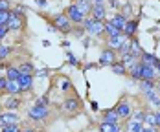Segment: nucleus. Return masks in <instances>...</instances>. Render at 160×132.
Returning <instances> with one entry per match:
<instances>
[{
    "instance_id": "f257e3e1",
    "label": "nucleus",
    "mask_w": 160,
    "mask_h": 132,
    "mask_svg": "<svg viewBox=\"0 0 160 132\" xmlns=\"http://www.w3.org/2000/svg\"><path fill=\"white\" fill-rule=\"evenodd\" d=\"M81 26L85 28V31H87L88 37H101V35H105V22L94 20L92 16H85Z\"/></svg>"
},
{
    "instance_id": "f03ea898",
    "label": "nucleus",
    "mask_w": 160,
    "mask_h": 132,
    "mask_svg": "<svg viewBox=\"0 0 160 132\" xmlns=\"http://www.w3.org/2000/svg\"><path fill=\"white\" fill-rule=\"evenodd\" d=\"M24 24H26V15H22V13H17L15 9H11V16H9L8 24H6L8 31H9V33L20 31V30L24 28Z\"/></svg>"
},
{
    "instance_id": "7ed1b4c3",
    "label": "nucleus",
    "mask_w": 160,
    "mask_h": 132,
    "mask_svg": "<svg viewBox=\"0 0 160 132\" xmlns=\"http://www.w3.org/2000/svg\"><path fill=\"white\" fill-rule=\"evenodd\" d=\"M50 22H52L61 33H64V35H70V33H72V28H74V26H72V22L66 18L64 13H55V15L52 16Z\"/></svg>"
},
{
    "instance_id": "20e7f679",
    "label": "nucleus",
    "mask_w": 160,
    "mask_h": 132,
    "mask_svg": "<svg viewBox=\"0 0 160 132\" xmlns=\"http://www.w3.org/2000/svg\"><path fill=\"white\" fill-rule=\"evenodd\" d=\"M48 116H50V108H46V106L32 105V106L28 108V117H30L32 121H37V123H41V121L48 119Z\"/></svg>"
},
{
    "instance_id": "39448f33",
    "label": "nucleus",
    "mask_w": 160,
    "mask_h": 132,
    "mask_svg": "<svg viewBox=\"0 0 160 132\" xmlns=\"http://www.w3.org/2000/svg\"><path fill=\"white\" fill-rule=\"evenodd\" d=\"M64 15H66V18L72 22V26H81V24H83V20H85V15H83L79 9H78V6H76V4L66 6Z\"/></svg>"
},
{
    "instance_id": "423d86ee",
    "label": "nucleus",
    "mask_w": 160,
    "mask_h": 132,
    "mask_svg": "<svg viewBox=\"0 0 160 132\" xmlns=\"http://www.w3.org/2000/svg\"><path fill=\"white\" fill-rule=\"evenodd\" d=\"M116 61H118V53L111 48H103L101 53H99V63H98V66H109L111 68Z\"/></svg>"
},
{
    "instance_id": "0eeeda50",
    "label": "nucleus",
    "mask_w": 160,
    "mask_h": 132,
    "mask_svg": "<svg viewBox=\"0 0 160 132\" xmlns=\"http://www.w3.org/2000/svg\"><path fill=\"white\" fill-rule=\"evenodd\" d=\"M63 108H64L66 114H76V112H79V108H81L79 97H78V96H68L63 103Z\"/></svg>"
},
{
    "instance_id": "6e6552de",
    "label": "nucleus",
    "mask_w": 160,
    "mask_h": 132,
    "mask_svg": "<svg viewBox=\"0 0 160 132\" xmlns=\"http://www.w3.org/2000/svg\"><path fill=\"white\" fill-rule=\"evenodd\" d=\"M33 81H35V75H33V73H20V77L17 79L18 86H20V92H22V94L30 92L33 88Z\"/></svg>"
},
{
    "instance_id": "1a4fd4ad",
    "label": "nucleus",
    "mask_w": 160,
    "mask_h": 132,
    "mask_svg": "<svg viewBox=\"0 0 160 132\" xmlns=\"http://www.w3.org/2000/svg\"><path fill=\"white\" fill-rule=\"evenodd\" d=\"M138 22H140V16H136V18H129L127 24L123 26V37L125 39H132V37H136V31H138Z\"/></svg>"
},
{
    "instance_id": "9d476101",
    "label": "nucleus",
    "mask_w": 160,
    "mask_h": 132,
    "mask_svg": "<svg viewBox=\"0 0 160 132\" xmlns=\"http://www.w3.org/2000/svg\"><path fill=\"white\" fill-rule=\"evenodd\" d=\"M17 123H20V116L17 112H9V110L0 112V129L6 125H17Z\"/></svg>"
},
{
    "instance_id": "9b49d317",
    "label": "nucleus",
    "mask_w": 160,
    "mask_h": 132,
    "mask_svg": "<svg viewBox=\"0 0 160 132\" xmlns=\"http://www.w3.org/2000/svg\"><path fill=\"white\" fill-rule=\"evenodd\" d=\"M90 16H92L94 20L105 22V20H107V6H105V2H103V4H94V6H92V11H90Z\"/></svg>"
},
{
    "instance_id": "f8f14e48",
    "label": "nucleus",
    "mask_w": 160,
    "mask_h": 132,
    "mask_svg": "<svg viewBox=\"0 0 160 132\" xmlns=\"http://www.w3.org/2000/svg\"><path fill=\"white\" fill-rule=\"evenodd\" d=\"M120 116H118V112H116V108L112 106V108H105L103 112H101V121L103 123H114V125H118L120 123Z\"/></svg>"
},
{
    "instance_id": "ddd939ff",
    "label": "nucleus",
    "mask_w": 160,
    "mask_h": 132,
    "mask_svg": "<svg viewBox=\"0 0 160 132\" xmlns=\"http://www.w3.org/2000/svg\"><path fill=\"white\" fill-rule=\"evenodd\" d=\"M142 63V61H140ZM157 68L153 66H147L142 63V72H140V81H157Z\"/></svg>"
},
{
    "instance_id": "4468645a",
    "label": "nucleus",
    "mask_w": 160,
    "mask_h": 132,
    "mask_svg": "<svg viewBox=\"0 0 160 132\" xmlns=\"http://www.w3.org/2000/svg\"><path fill=\"white\" fill-rule=\"evenodd\" d=\"M114 108H116V112H118V116L122 119H127L129 116H131V112H132V106H131V103H129L127 99H122Z\"/></svg>"
},
{
    "instance_id": "2eb2a0df",
    "label": "nucleus",
    "mask_w": 160,
    "mask_h": 132,
    "mask_svg": "<svg viewBox=\"0 0 160 132\" xmlns=\"http://www.w3.org/2000/svg\"><path fill=\"white\" fill-rule=\"evenodd\" d=\"M20 105H22L20 96H8V99L4 101V108L9 110V112H17L20 108Z\"/></svg>"
},
{
    "instance_id": "dca6fc26",
    "label": "nucleus",
    "mask_w": 160,
    "mask_h": 132,
    "mask_svg": "<svg viewBox=\"0 0 160 132\" xmlns=\"http://www.w3.org/2000/svg\"><path fill=\"white\" fill-rule=\"evenodd\" d=\"M129 40H131V51H129V53H131V55H132V57H134L136 61H140V57H142V53H144L145 50L142 48V46H140V40H138L136 37L129 39Z\"/></svg>"
},
{
    "instance_id": "f3484780",
    "label": "nucleus",
    "mask_w": 160,
    "mask_h": 132,
    "mask_svg": "<svg viewBox=\"0 0 160 132\" xmlns=\"http://www.w3.org/2000/svg\"><path fill=\"white\" fill-rule=\"evenodd\" d=\"M107 20L111 22V24L114 26V28H118V30H123V26L127 24V18H125V16L122 15L120 11H116V13H114L112 16H109Z\"/></svg>"
},
{
    "instance_id": "a211bd4d",
    "label": "nucleus",
    "mask_w": 160,
    "mask_h": 132,
    "mask_svg": "<svg viewBox=\"0 0 160 132\" xmlns=\"http://www.w3.org/2000/svg\"><path fill=\"white\" fill-rule=\"evenodd\" d=\"M140 61L147 66H153V68H157L160 64V59L155 55V53H149V51H144L142 53V57H140Z\"/></svg>"
},
{
    "instance_id": "6ab92c4d",
    "label": "nucleus",
    "mask_w": 160,
    "mask_h": 132,
    "mask_svg": "<svg viewBox=\"0 0 160 132\" xmlns=\"http://www.w3.org/2000/svg\"><path fill=\"white\" fill-rule=\"evenodd\" d=\"M4 75H6V79H8V81H17V79L20 77V72H18V68H17V66L9 64V66H6Z\"/></svg>"
},
{
    "instance_id": "aec40b11",
    "label": "nucleus",
    "mask_w": 160,
    "mask_h": 132,
    "mask_svg": "<svg viewBox=\"0 0 160 132\" xmlns=\"http://www.w3.org/2000/svg\"><path fill=\"white\" fill-rule=\"evenodd\" d=\"M76 6H78V9H79L83 15L88 16V15H90V11H92L94 2H92V0H81V2H78V4H76Z\"/></svg>"
},
{
    "instance_id": "412c9836",
    "label": "nucleus",
    "mask_w": 160,
    "mask_h": 132,
    "mask_svg": "<svg viewBox=\"0 0 160 132\" xmlns=\"http://www.w3.org/2000/svg\"><path fill=\"white\" fill-rule=\"evenodd\" d=\"M125 40V37L122 35V37H107V48L114 50V51H118V48L122 46V42Z\"/></svg>"
},
{
    "instance_id": "4be33fe9",
    "label": "nucleus",
    "mask_w": 160,
    "mask_h": 132,
    "mask_svg": "<svg viewBox=\"0 0 160 132\" xmlns=\"http://www.w3.org/2000/svg\"><path fill=\"white\" fill-rule=\"evenodd\" d=\"M98 130L99 132H122V127H120V123L118 125H114V123H99V127H98Z\"/></svg>"
},
{
    "instance_id": "5701e85b",
    "label": "nucleus",
    "mask_w": 160,
    "mask_h": 132,
    "mask_svg": "<svg viewBox=\"0 0 160 132\" xmlns=\"http://www.w3.org/2000/svg\"><path fill=\"white\" fill-rule=\"evenodd\" d=\"M6 94H8V96H20L22 92H20L18 82L17 81H8V84H6Z\"/></svg>"
},
{
    "instance_id": "b1692460",
    "label": "nucleus",
    "mask_w": 160,
    "mask_h": 132,
    "mask_svg": "<svg viewBox=\"0 0 160 132\" xmlns=\"http://www.w3.org/2000/svg\"><path fill=\"white\" fill-rule=\"evenodd\" d=\"M105 35H107V37H122L123 31L118 30V28H114L109 20H105Z\"/></svg>"
},
{
    "instance_id": "393cba45",
    "label": "nucleus",
    "mask_w": 160,
    "mask_h": 132,
    "mask_svg": "<svg viewBox=\"0 0 160 132\" xmlns=\"http://www.w3.org/2000/svg\"><path fill=\"white\" fill-rule=\"evenodd\" d=\"M144 96H145V99H147L149 103H153L157 108H160V96L155 92V90H147V92H144Z\"/></svg>"
},
{
    "instance_id": "a878e982",
    "label": "nucleus",
    "mask_w": 160,
    "mask_h": 132,
    "mask_svg": "<svg viewBox=\"0 0 160 132\" xmlns=\"http://www.w3.org/2000/svg\"><path fill=\"white\" fill-rule=\"evenodd\" d=\"M17 68H18V72H20V73H33V72L37 70V68L33 66L32 61H22V63L17 66Z\"/></svg>"
},
{
    "instance_id": "bb28decb",
    "label": "nucleus",
    "mask_w": 160,
    "mask_h": 132,
    "mask_svg": "<svg viewBox=\"0 0 160 132\" xmlns=\"http://www.w3.org/2000/svg\"><path fill=\"white\" fill-rule=\"evenodd\" d=\"M144 129V123H140V121H134V119H127V132H142Z\"/></svg>"
},
{
    "instance_id": "cd10ccee",
    "label": "nucleus",
    "mask_w": 160,
    "mask_h": 132,
    "mask_svg": "<svg viewBox=\"0 0 160 132\" xmlns=\"http://www.w3.org/2000/svg\"><path fill=\"white\" fill-rule=\"evenodd\" d=\"M111 70L116 73V75H127V66L123 64L122 61H116V63L111 66Z\"/></svg>"
},
{
    "instance_id": "c85d7f7f",
    "label": "nucleus",
    "mask_w": 160,
    "mask_h": 132,
    "mask_svg": "<svg viewBox=\"0 0 160 132\" xmlns=\"http://www.w3.org/2000/svg\"><path fill=\"white\" fill-rule=\"evenodd\" d=\"M132 11H134V6H132L131 2H123V6H122V11H120V13L129 20V18H132Z\"/></svg>"
},
{
    "instance_id": "c756f323",
    "label": "nucleus",
    "mask_w": 160,
    "mask_h": 132,
    "mask_svg": "<svg viewBox=\"0 0 160 132\" xmlns=\"http://www.w3.org/2000/svg\"><path fill=\"white\" fill-rule=\"evenodd\" d=\"M13 51V46L11 44H0V61H6Z\"/></svg>"
},
{
    "instance_id": "7c9ffc66",
    "label": "nucleus",
    "mask_w": 160,
    "mask_h": 132,
    "mask_svg": "<svg viewBox=\"0 0 160 132\" xmlns=\"http://www.w3.org/2000/svg\"><path fill=\"white\" fill-rule=\"evenodd\" d=\"M129 51H131V40H129V39H125V40L122 42V46L118 48V51H116V53L122 57V55H127Z\"/></svg>"
},
{
    "instance_id": "2f4dec72",
    "label": "nucleus",
    "mask_w": 160,
    "mask_h": 132,
    "mask_svg": "<svg viewBox=\"0 0 160 132\" xmlns=\"http://www.w3.org/2000/svg\"><path fill=\"white\" fill-rule=\"evenodd\" d=\"M138 86H140V90H142V92H147V90H155V86H157V81H140V82H138Z\"/></svg>"
},
{
    "instance_id": "473e14b6",
    "label": "nucleus",
    "mask_w": 160,
    "mask_h": 132,
    "mask_svg": "<svg viewBox=\"0 0 160 132\" xmlns=\"http://www.w3.org/2000/svg\"><path fill=\"white\" fill-rule=\"evenodd\" d=\"M66 59H68V61H66V64L68 66H79V59H78L70 50H66Z\"/></svg>"
},
{
    "instance_id": "72a5a7b5",
    "label": "nucleus",
    "mask_w": 160,
    "mask_h": 132,
    "mask_svg": "<svg viewBox=\"0 0 160 132\" xmlns=\"http://www.w3.org/2000/svg\"><path fill=\"white\" fill-rule=\"evenodd\" d=\"M129 117H131V119H134V121H140V123H144V119H145V110H132Z\"/></svg>"
},
{
    "instance_id": "f704fd0d",
    "label": "nucleus",
    "mask_w": 160,
    "mask_h": 132,
    "mask_svg": "<svg viewBox=\"0 0 160 132\" xmlns=\"http://www.w3.org/2000/svg\"><path fill=\"white\" fill-rule=\"evenodd\" d=\"M33 105H39V106H46V108H50V96L48 94H44V96L37 97V101H35Z\"/></svg>"
},
{
    "instance_id": "c9c22d12",
    "label": "nucleus",
    "mask_w": 160,
    "mask_h": 132,
    "mask_svg": "<svg viewBox=\"0 0 160 132\" xmlns=\"http://www.w3.org/2000/svg\"><path fill=\"white\" fill-rule=\"evenodd\" d=\"M72 35H74V39H83V37L87 35V31H85L83 26H74V28H72Z\"/></svg>"
},
{
    "instance_id": "e433bc0d",
    "label": "nucleus",
    "mask_w": 160,
    "mask_h": 132,
    "mask_svg": "<svg viewBox=\"0 0 160 132\" xmlns=\"http://www.w3.org/2000/svg\"><path fill=\"white\" fill-rule=\"evenodd\" d=\"M144 123L147 125V127H157V121H155V112H145Z\"/></svg>"
},
{
    "instance_id": "4c0bfd02",
    "label": "nucleus",
    "mask_w": 160,
    "mask_h": 132,
    "mask_svg": "<svg viewBox=\"0 0 160 132\" xmlns=\"http://www.w3.org/2000/svg\"><path fill=\"white\" fill-rule=\"evenodd\" d=\"M120 61H122L123 64L127 66V68H131V66L136 63V59H134V57H132L131 53H127V55H122V59H120Z\"/></svg>"
},
{
    "instance_id": "58836bf2",
    "label": "nucleus",
    "mask_w": 160,
    "mask_h": 132,
    "mask_svg": "<svg viewBox=\"0 0 160 132\" xmlns=\"http://www.w3.org/2000/svg\"><path fill=\"white\" fill-rule=\"evenodd\" d=\"M50 72H52L50 68H39V70H35V72H33V75H35V77L44 79V77H48V75H50Z\"/></svg>"
},
{
    "instance_id": "ea45409f",
    "label": "nucleus",
    "mask_w": 160,
    "mask_h": 132,
    "mask_svg": "<svg viewBox=\"0 0 160 132\" xmlns=\"http://www.w3.org/2000/svg\"><path fill=\"white\" fill-rule=\"evenodd\" d=\"M72 88H74V84H72V81L64 77L63 81H61V90H63V92H70Z\"/></svg>"
},
{
    "instance_id": "a19ab883",
    "label": "nucleus",
    "mask_w": 160,
    "mask_h": 132,
    "mask_svg": "<svg viewBox=\"0 0 160 132\" xmlns=\"http://www.w3.org/2000/svg\"><path fill=\"white\" fill-rule=\"evenodd\" d=\"M0 132H20V125L17 123V125H6V127H2Z\"/></svg>"
},
{
    "instance_id": "79ce46f5",
    "label": "nucleus",
    "mask_w": 160,
    "mask_h": 132,
    "mask_svg": "<svg viewBox=\"0 0 160 132\" xmlns=\"http://www.w3.org/2000/svg\"><path fill=\"white\" fill-rule=\"evenodd\" d=\"M11 16V11H0V26H6Z\"/></svg>"
},
{
    "instance_id": "37998d69",
    "label": "nucleus",
    "mask_w": 160,
    "mask_h": 132,
    "mask_svg": "<svg viewBox=\"0 0 160 132\" xmlns=\"http://www.w3.org/2000/svg\"><path fill=\"white\" fill-rule=\"evenodd\" d=\"M0 11H11V0H0Z\"/></svg>"
},
{
    "instance_id": "c03bdc74",
    "label": "nucleus",
    "mask_w": 160,
    "mask_h": 132,
    "mask_svg": "<svg viewBox=\"0 0 160 132\" xmlns=\"http://www.w3.org/2000/svg\"><path fill=\"white\" fill-rule=\"evenodd\" d=\"M35 6L39 9H46L48 7V0H35Z\"/></svg>"
},
{
    "instance_id": "a18cd8bd",
    "label": "nucleus",
    "mask_w": 160,
    "mask_h": 132,
    "mask_svg": "<svg viewBox=\"0 0 160 132\" xmlns=\"http://www.w3.org/2000/svg\"><path fill=\"white\" fill-rule=\"evenodd\" d=\"M6 84H8L6 75H0V94H2V92H6Z\"/></svg>"
},
{
    "instance_id": "49530a36",
    "label": "nucleus",
    "mask_w": 160,
    "mask_h": 132,
    "mask_svg": "<svg viewBox=\"0 0 160 132\" xmlns=\"http://www.w3.org/2000/svg\"><path fill=\"white\" fill-rule=\"evenodd\" d=\"M8 35H9L8 28H6V26H0V42H2V40H4V39L8 37Z\"/></svg>"
},
{
    "instance_id": "de8ad7c7",
    "label": "nucleus",
    "mask_w": 160,
    "mask_h": 132,
    "mask_svg": "<svg viewBox=\"0 0 160 132\" xmlns=\"http://www.w3.org/2000/svg\"><path fill=\"white\" fill-rule=\"evenodd\" d=\"M46 30H48L50 33H59V30H57V28H55L52 22H46Z\"/></svg>"
},
{
    "instance_id": "09e8293b",
    "label": "nucleus",
    "mask_w": 160,
    "mask_h": 132,
    "mask_svg": "<svg viewBox=\"0 0 160 132\" xmlns=\"http://www.w3.org/2000/svg\"><path fill=\"white\" fill-rule=\"evenodd\" d=\"M109 6H111L112 9H118V7L122 6V2H120V0H109Z\"/></svg>"
},
{
    "instance_id": "8fccbe9b",
    "label": "nucleus",
    "mask_w": 160,
    "mask_h": 132,
    "mask_svg": "<svg viewBox=\"0 0 160 132\" xmlns=\"http://www.w3.org/2000/svg\"><path fill=\"white\" fill-rule=\"evenodd\" d=\"M81 40H83V44H85L83 48H87V50H88V46H90V42H92V39H90V37H83Z\"/></svg>"
},
{
    "instance_id": "3c124183",
    "label": "nucleus",
    "mask_w": 160,
    "mask_h": 132,
    "mask_svg": "<svg viewBox=\"0 0 160 132\" xmlns=\"http://www.w3.org/2000/svg\"><path fill=\"white\" fill-rule=\"evenodd\" d=\"M90 110H94V112L99 110V103L98 101H90Z\"/></svg>"
},
{
    "instance_id": "603ef678",
    "label": "nucleus",
    "mask_w": 160,
    "mask_h": 132,
    "mask_svg": "<svg viewBox=\"0 0 160 132\" xmlns=\"http://www.w3.org/2000/svg\"><path fill=\"white\" fill-rule=\"evenodd\" d=\"M142 132H158V129H157V127H147V125H144Z\"/></svg>"
},
{
    "instance_id": "864d4df0",
    "label": "nucleus",
    "mask_w": 160,
    "mask_h": 132,
    "mask_svg": "<svg viewBox=\"0 0 160 132\" xmlns=\"http://www.w3.org/2000/svg\"><path fill=\"white\" fill-rule=\"evenodd\" d=\"M155 121H157V129H160V108H157L155 112Z\"/></svg>"
},
{
    "instance_id": "5fc2aeb1",
    "label": "nucleus",
    "mask_w": 160,
    "mask_h": 132,
    "mask_svg": "<svg viewBox=\"0 0 160 132\" xmlns=\"http://www.w3.org/2000/svg\"><path fill=\"white\" fill-rule=\"evenodd\" d=\"M94 68H98V64H94V63H88V64L83 66V70L87 72V70H94Z\"/></svg>"
},
{
    "instance_id": "6e6d98bb",
    "label": "nucleus",
    "mask_w": 160,
    "mask_h": 132,
    "mask_svg": "<svg viewBox=\"0 0 160 132\" xmlns=\"http://www.w3.org/2000/svg\"><path fill=\"white\" fill-rule=\"evenodd\" d=\"M61 46H63L64 50H70V40H63V42H61Z\"/></svg>"
},
{
    "instance_id": "4d7b16f0",
    "label": "nucleus",
    "mask_w": 160,
    "mask_h": 132,
    "mask_svg": "<svg viewBox=\"0 0 160 132\" xmlns=\"http://www.w3.org/2000/svg\"><path fill=\"white\" fill-rule=\"evenodd\" d=\"M20 132H37V130H35V129H30V127H28V129H20Z\"/></svg>"
},
{
    "instance_id": "13d9d810",
    "label": "nucleus",
    "mask_w": 160,
    "mask_h": 132,
    "mask_svg": "<svg viewBox=\"0 0 160 132\" xmlns=\"http://www.w3.org/2000/svg\"><path fill=\"white\" fill-rule=\"evenodd\" d=\"M155 92H157V94H158V96H160V81L157 82V86H155Z\"/></svg>"
},
{
    "instance_id": "bf43d9fd",
    "label": "nucleus",
    "mask_w": 160,
    "mask_h": 132,
    "mask_svg": "<svg viewBox=\"0 0 160 132\" xmlns=\"http://www.w3.org/2000/svg\"><path fill=\"white\" fill-rule=\"evenodd\" d=\"M50 44H52V42H50V40H42V46H44V48H48Z\"/></svg>"
},
{
    "instance_id": "052dcab7",
    "label": "nucleus",
    "mask_w": 160,
    "mask_h": 132,
    "mask_svg": "<svg viewBox=\"0 0 160 132\" xmlns=\"http://www.w3.org/2000/svg\"><path fill=\"white\" fill-rule=\"evenodd\" d=\"M2 70H6V68H4V64H2V63H0V75H4V73H2Z\"/></svg>"
},
{
    "instance_id": "680f3d73",
    "label": "nucleus",
    "mask_w": 160,
    "mask_h": 132,
    "mask_svg": "<svg viewBox=\"0 0 160 132\" xmlns=\"http://www.w3.org/2000/svg\"><path fill=\"white\" fill-rule=\"evenodd\" d=\"M92 2H94V4H103L105 0H92Z\"/></svg>"
},
{
    "instance_id": "e2e57ef3",
    "label": "nucleus",
    "mask_w": 160,
    "mask_h": 132,
    "mask_svg": "<svg viewBox=\"0 0 160 132\" xmlns=\"http://www.w3.org/2000/svg\"><path fill=\"white\" fill-rule=\"evenodd\" d=\"M157 75H158V77H160V64L157 66Z\"/></svg>"
},
{
    "instance_id": "0e129e2a",
    "label": "nucleus",
    "mask_w": 160,
    "mask_h": 132,
    "mask_svg": "<svg viewBox=\"0 0 160 132\" xmlns=\"http://www.w3.org/2000/svg\"><path fill=\"white\" fill-rule=\"evenodd\" d=\"M72 2H74V4H78V2H81V0H72Z\"/></svg>"
},
{
    "instance_id": "69168bd1",
    "label": "nucleus",
    "mask_w": 160,
    "mask_h": 132,
    "mask_svg": "<svg viewBox=\"0 0 160 132\" xmlns=\"http://www.w3.org/2000/svg\"><path fill=\"white\" fill-rule=\"evenodd\" d=\"M0 63H2V61H0Z\"/></svg>"
},
{
    "instance_id": "338daca9",
    "label": "nucleus",
    "mask_w": 160,
    "mask_h": 132,
    "mask_svg": "<svg viewBox=\"0 0 160 132\" xmlns=\"http://www.w3.org/2000/svg\"><path fill=\"white\" fill-rule=\"evenodd\" d=\"M158 2H160V0H158Z\"/></svg>"
}]
</instances>
